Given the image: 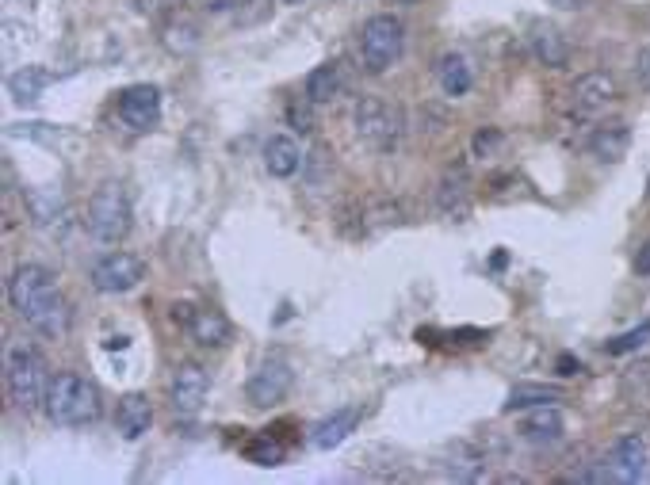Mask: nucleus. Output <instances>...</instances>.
Returning a JSON list of instances; mask_svg holds the SVG:
<instances>
[{"instance_id":"nucleus-14","label":"nucleus","mask_w":650,"mask_h":485,"mask_svg":"<svg viewBox=\"0 0 650 485\" xmlns=\"http://www.w3.org/2000/svg\"><path fill=\"white\" fill-rule=\"evenodd\" d=\"M356 424H360V409H337V413H329V417H322L310 428V447L333 451V447H341L356 432Z\"/></svg>"},{"instance_id":"nucleus-33","label":"nucleus","mask_w":650,"mask_h":485,"mask_svg":"<svg viewBox=\"0 0 650 485\" xmlns=\"http://www.w3.org/2000/svg\"><path fill=\"white\" fill-rule=\"evenodd\" d=\"M547 4H555V8H563V12H578L585 0H547Z\"/></svg>"},{"instance_id":"nucleus-22","label":"nucleus","mask_w":650,"mask_h":485,"mask_svg":"<svg viewBox=\"0 0 650 485\" xmlns=\"http://www.w3.org/2000/svg\"><path fill=\"white\" fill-rule=\"evenodd\" d=\"M337 92H341V65L325 62L318 69H310V77H306V100L310 104H329Z\"/></svg>"},{"instance_id":"nucleus-3","label":"nucleus","mask_w":650,"mask_h":485,"mask_svg":"<svg viewBox=\"0 0 650 485\" xmlns=\"http://www.w3.org/2000/svg\"><path fill=\"white\" fill-rule=\"evenodd\" d=\"M4 379H8V398L16 401L20 409H39L46 405V390H50V371H46V359L35 348H16L8 356L4 367Z\"/></svg>"},{"instance_id":"nucleus-7","label":"nucleus","mask_w":650,"mask_h":485,"mask_svg":"<svg viewBox=\"0 0 650 485\" xmlns=\"http://www.w3.org/2000/svg\"><path fill=\"white\" fill-rule=\"evenodd\" d=\"M142 275H146V268L134 253H108L92 264V287L100 295H123V291L142 283Z\"/></svg>"},{"instance_id":"nucleus-18","label":"nucleus","mask_w":650,"mask_h":485,"mask_svg":"<svg viewBox=\"0 0 650 485\" xmlns=\"http://www.w3.org/2000/svg\"><path fill=\"white\" fill-rule=\"evenodd\" d=\"M532 54H536V62L547 65V69H563L570 62V46H566L563 31L559 27H547L540 23L536 31H532Z\"/></svg>"},{"instance_id":"nucleus-10","label":"nucleus","mask_w":650,"mask_h":485,"mask_svg":"<svg viewBox=\"0 0 650 485\" xmlns=\"http://www.w3.org/2000/svg\"><path fill=\"white\" fill-rule=\"evenodd\" d=\"M207 401V371L199 363H184L173 375V409L180 417H195Z\"/></svg>"},{"instance_id":"nucleus-9","label":"nucleus","mask_w":650,"mask_h":485,"mask_svg":"<svg viewBox=\"0 0 650 485\" xmlns=\"http://www.w3.org/2000/svg\"><path fill=\"white\" fill-rule=\"evenodd\" d=\"M119 119L130 130H153L161 119V92L153 85H130L119 92Z\"/></svg>"},{"instance_id":"nucleus-11","label":"nucleus","mask_w":650,"mask_h":485,"mask_svg":"<svg viewBox=\"0 0 650 485\" xmlns=\"http://www.w3.org/2000/svg\"><path fill=\"white\" fill-rule=\"evenodd\" d=\"M605 463L612 470V482H639L647 474V443L639 436H624L612 443Z\"/></svg>"},{"instance_id":"nucleus-15","label":"nucleus","mask_w":650,"mask_h":485,"mask_svg":"<svg viewBox=\"0 0 650 485\" xmlns=\"http://www.w3.org/2000/svg\"><path fill=\"white\" fill-rule=\"evenodd\" d=\"M264 169L272 172L276 180H291L295 172L303 169V149H299V142L287 138V134H272L264 142Z\"/></svg>"},{"instance_id":"nucleus-26","label":"nucleus","mask_w":650,"mask_h":485,"mask_svg":"<svg viewBox=\"0 0 650 485\" xmlns=\"http://www.w3.org/2000/svg\"><path fill=\"white\" fill-rule=\"evenodd\" d=\"M555 398H559V390H551V386H517L505 401V409L509 413L513 409H536V405H551Z\"/></svg>"},{"instance_id":"nucleus-31","label":"nucleus","mask_w":650,"mask_h":485,"mask_svg":"<svg viewBox=\"0 0 650 485\" xmlns=\"http://www.w3.org/2000/svg\"><path fill=\"white\" fill-rule=\"evenodd\" d=\"M635 275H650V241L639 249V256H635Z\"/></svg>"},{"instance_id":"nucleus-4","label":"nucleus","mask_w":650,"mask_h":485,"mask_svg":"<svg viewBox=\"0 0 650 485\" xmlns=\"http://www.w3.org/2000/svg\"><path fill=\"white\" fill-rule=\"evenodd\" d=\"M88 233L104 245H119L130 233V222H134V211H130L127 191L119 184H104L96 188V195L88 199Z\"/></svg>"},{"instance_id":"nucleus-20","label":"nucleus","mask_w":650,"mask_h":485,"mask_svg":"<svg viewBox=\"0 0 650 485\" xmlns=\"http://www.w3.org/2000/svg\"><path fill=\"white\" fill-rule=\"evenodd\" d=\"M50 81H54L50 69H43V65H23V69H16V73L8 77V92H12L16 100H39L46 88H50Z\"/></svg>"},{"instance_id":"nucleus-13","label":"nucleus","mask_w":650,"mask_h":485,"mask_svg":"<svg viewBox=\"0 0 650 485\" xmlns=\"http://www.w3.org/2000/svg\"><path fill=\"white\" fill-rule=\"evenodd\" d=\"M563 413L555 405H536V413H528L520 421V440L532 443V447H551V443L563 440Z\"/></svg>"},{"instance_id":"nucleus-1","label":"nucleus","mask_w":650,"mask_h":485,"mask_svg":"<svg viewBox=\"0 0 650 485\" xmlns=\"http://www.w3.org/2000/svg\"><path fill=\"white\" fill-rule=\"evenodd\" d=\"M8 302L43 337L69 333V306L58 295V283H54L50 268H43V264H20L12 272V279H8Z\"/></svg>"},{"instance_id":"nucleus-8","label":"nucleus","mask_w":650,"mask_h":485,"mask_svg":"<svg viewBox=\"0 0 650 485\" xmlns=\"http://www.w3.org/2000/svg\"><path fill=\"white\" fill-rule=\"evenodd\" d=\"M287 390H291V367L283 359H264L257 371H253L245 394H249V401L257 409H272V405H280L287 398Z\"/></svg>"},{"instance_id":"nucleus-19","label":"nucleus","mask_w":650,"mask_h":485,"mask_svg":"<svg viewBox=\"0 0 650 485\" xmlns=\"http://www.w3.org/2000/svg\"><path fill=\"white\" fill-rule=\"evenodd\" d=\"M436 77H440V88L444 96H467L471 85H475V73H471V62L463 54H444L440 65H436Z\"/></svg>"},{"instance_id":"nucleus-24","label":"nucleus","mask_w":650,"mask_h":485,"mask_svg":"<svg viewBox=\"0 0 650 485\" xmlns=\"http://www.w3.org/2000/svg\"><path fill=\"white\" fill-rule=\"evenodd\" d=\"M467 180H463V172H448L444 176V184H440V211L444 214H467Z\"/></svg>"},{"instance_id":"nucleus-30","label":"nucleus","mask_w":650,"mask_h":485,"mask_svg":"<svg viewBox=\"0 0 650 485\" xmlns=\"http://www.w3.org/2000/svg\"><path fill=\"white\" fill-rule=\"evenodd\" d=\"M241 0H199V8L203 12H211V16H222V12H230V8H238Z\"/></svg>"},{"instance_id":"nucleus-6","label":"nucleus","mask_w":650,"mask_h":485,"mask_svg":"<svg viewBox=\"0 0 650 485\" xmlns=\"http://www.w3.org/2000/svg\"><path fill=\"white\" fill-rule=\"evenodd\" d=\"M352 127H356L364 146L379 149V153H390V149L398 146V115L379 96L356 100V107H352Z\"/></svg>"},{"instance_id":"nucleus-32","label":"nucleus","mask_w":650,"mask_h":485,"mask_svg":"<svg viewBox=\"0 0 650 485\" xmlns=\"http://www.w3.org/2000/svg\"><path fill=\"white\" fill-rule=\"evenodd\" d=\"M635 73H639V81L650 88V50H643V54H639V65H635Z\"/></svg>"},{"instance_id":"nucleus-2","label":"nucleus","mask_w":650,"mask_h":485,"mask_svg":"<svg viewBox=\"0 0 650 485\" xmlns=\"http://www.w3.org/2000/svg\"><path fill=\"white\" fill-rule=\"evenodd\" d=\"M46 417L62 428H85L100 417V390L81 375H58L46 390Z\"/></svg>"},{"instance_id":"nucleus-28","label":"nucleus","mask_w":650,"mask_h":485,"mask_svg":"<svg viewBox=\"0 0 650 485\" xmlns=\"http://www.w3.org/2000/svg\"><path fill=\"white\" fill-rule=\"evenodd\" d=\"M471 149H475V157H494L501 149V130H494V127L478 130L475 138H471Z\"/></svg>"},{"instance_id":"nucleus-17","label":"nucleus","mask_w":650,"mask_h":485,"mask_svg":"<svg viewBox=\"0 0 650 485\" xmlns=\"http://www.w3.org/2000/svg\"><path fill=\"white\" fill-rule=\"evenodd\" d=\"M574 107L578 111H601V107H608L612 100H616V81L608 77V73H585V77H578L574 81Z\"/></svg>"},{"instance_id":"nucleus-16","label":"nucleus","mask_w":650,"mask_h":485,"mask_svg":"<svg viewBox=\"0 0 650 485\" xmlns=\"http://www.w3.org/2000/svg\"><path fill=\"white\" fill-rule=\"evenodd\" d=\"M184 329H188V337L199 344V348H222L226 340H230V321L211 310V306H203V310H192V317L184 321Z\"/></svg>"},{"instance_id":"nucleus-25","label":"nucleus","mask_w":650,"mask_h":485,"mask_svg":"<svg viewBox=\"0 0 650 485\" xmlns=\"http://www.w3.org/2000/svg\"><path fill=\"white\" fill-rule=\"evenodd\" d=\"M283 443L272 440V436H253V440L245 443V459L257 466H280L283 463Z\"/></svg>"},{"instance_id":"nucleus-29","label":"nucleus","mask_w":650,"mask_h":485,"mask_svg":"<svg viewBox=\"0 0 650 485\" xmlns=\"http://www.w3.org/2000/svg\"><path fill=\"white\" fill-rule=\"evenodd\" d=\"M287 119H291V123H295V130H310L314 127V119H310V111H306V107H299V104H291L287 107Z\"/></svg>"},{"instance_id":"nucleus-5","label":"nucleus","mask_w":650,"mask_h":485,"mask_svg":"<svg viewBox=\"0 0 650 485\" xmlns=\"http://www.w3.org/2000/svg\"><path fill=\"white\" fill-rule=\"evenodd\" d=\"M402 35H406V27L398 16H371L364 23V31H360V58H364V69L368 73H387L390 65L398 62V54H402Z\"/></svg>"},{"instance_id":"nucleus-21","label":"nucleus","mask_w":650,"mask_h":485,"mask_svg":"<svg viewBox=\"0 0 650 485\" xmlns=\"http://www.w3.org/2000/svg\"><path fill=\"white\" fill-rule=\"evenodd\" d=\"M628 146H631V130L624 123H605V127L593 134V142L589 149L601 157V161H620V157H628Z\"/></svg>"},{"instance_id":"nucleus-23","label":"nucleus","mask_w":650,"mask_h":485,"mask_svg":"<svg viewBox=\"0 0 650 485\" xmlns=\"http://www.w3.org/2000/svg\"><path fill=\"white\" fill-rule=\"evenodd\" d=\"M161 43L169 54H192L199 46V27L192 20H169L161 27Z\"/></svg>"},{"instance_id":"nucleus-34","label":"nucleus","mask_w":650,"mask_h":485,"mask_svg":"<svg viewBox=\"0 0 650 485\" xmlns=\"http://www.w3.org/2000/svg\"><path fill=\"white\" fill-rule=\"evenodd\" d=\"M283 4H303V0H283Z\"/></svg>"},{"instance_id":"nucleus-27","label":"nucleus","mask_w":650,"mask_h":485,"mask_svg":"<svg viewBox=\"0 0 650 485\" xmlns=\"http://www.w3.org/2000/svg\"><path fill=\"white\" fill-rule=\"evenodd\" d=\"M650 340V321H643L639 329H631V333H624V337H616L612 344H608V352L612 356H624V352H635V348H643Z\"/></svg>"},{"instance_id":"nucleus-35","label":"nucleus","mask_w":650,"mask_h":485,"mask_svg":"<svg viewBox=\"0 0 650 485\" xmlns=\"http://www.w3.org/2000/svg\"><path fill=\"white\" fill-rule=\"evenodd\" d=\"M398 4H417V0H398Z\"/></svg>"},{"instance_id":"nucleus-12","label":"nucleus","mask_w":650,"mask_h":485,"mask_svg":"<svg viewBox=\"0 0 650 485\" xmlns=\"http://www.w3.org/2000/svg\"><path fill=\"white\" fill-rule=\"evenodd\" d=\"M153 424V409H150V398L146 394H138V390H130L119 398V409H115V428H119V436L123 440H142L146 432H150Z\"/></svg>"}]
</instances>
